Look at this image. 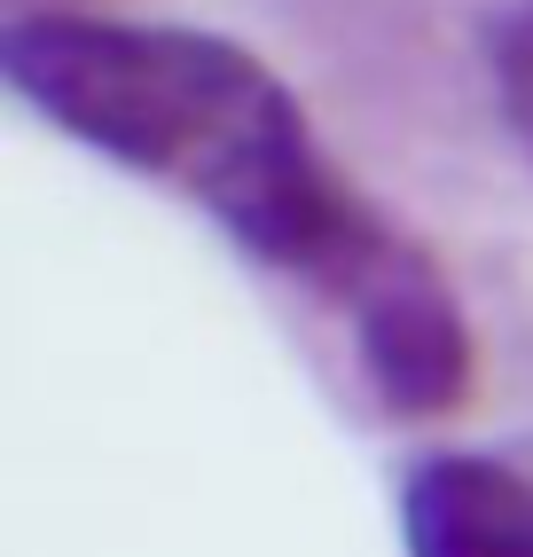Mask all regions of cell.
Instances as JSON below:
<instances>
[{"mask_svg":"<svg viewBox=\"0 0 533 557\" xmlns=\"http://www.w3.org/2000/svg\"><path fill=\"white\" fill-rule=\"evenodd\" d=\"M408 557H533V456L439 448L400 479Z\"/></svg>","mask_w":533,"mask_h":557,"instance_id":"obj_3","label":"cell"},{"mask_svg":"<svg viewBox=\"0 0 533 557\" xmlns=\"http://www.w3.org/2000/svg\"><path fill=\"white\" fill-rule=\"evenodd\" d=\"M486 87L510 141L533 158V0H503L486 16Z\"/></svg>","mask_w":533,"mask_h":557,"instance_id":"obj_4","label":"cell"},{"mask_svg":"<svg viewBox=\"0 0 533 557\" xmlns=\"http://www.w3.org/2000/svg\"><path fill=\"white\" fill-rule=\"evenodd\" d=\"M0 71L79 150L173 189L266 275L354 322L424 244L330 165L307 102L244 40L158 16H9Z\"/></svg>","mask_w":533,"mask_h":557,"instance_id":"obj_1","label":"cell"},{"mask_svg":"<svg viewBox=\"0 0 533 557\" xmlns=\"http://www.w3.org/2000/svg\"><path fill=\"white\" fill-rule=\"evenodd\" d=\"M346 338H354L369 400L385 408L393 424H424V417L463 408L479 346H471V314H463V299H455V283H447V268L432 251L408 259V268L376 290L346 322Z\"/></svg>","mask_w":533,"mask_h":557,"instance_id":"obj_2","label":"cell"}]
</instances>
